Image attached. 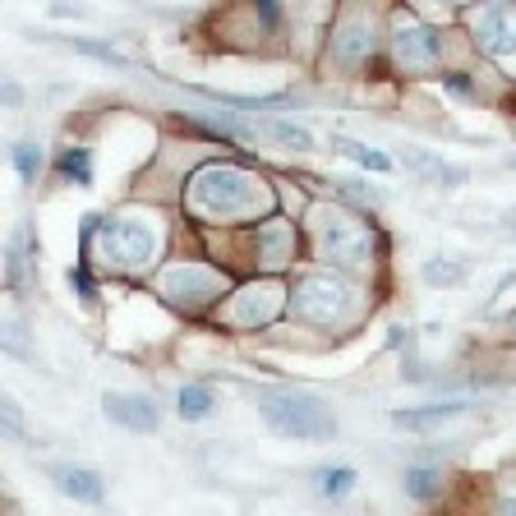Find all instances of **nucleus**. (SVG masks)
Masks as SVG:
<instances>
[{"instance_id": "30", "label": "nucleus", "mask_w": 516, "mask_h": 516, "mask_svg": "<svg viewBox=\"0 0 516 516\" xmlns=\"http://www.w3.org/2000/svg\"><path fill=\"white\" fill-rule=\"evenodd\" d=\"M507 328H511V332H516V309H511V314H507Z\"/></svg>"}, {"instance_id": "1", "label": "nucleus", "mask_w": 516, "mask_h": 516, "mask_svg": "<svg viewBox=\"0 0 516 516\" xmlns=\"http://www.w3.org/2000/svg\"><path fill=\"white\" fill-rule=\"evenodd\" d=\"M189 203L207 217H245L258 203V185L236 167H203L189 185Z\"/></svg>"}, {"instance_id": "31", "label": "nucleus", "mask_w": 516, "mask_h": 516, "mask_svg": "<svg viewBox=\"0 0 516 516\" xmlns=\"http://www.w3.org/2000/svg\"><path fill=\"white\" fill-rule=\"evenodd\" d=\"M507 167H511V171H516V153H511V157H507Z\"/></svg>"}, {"instance_id": "25", "label": "nucleus", "mask_w": 516, "mask_h": 516, "mask_svg": "<svg viewBox=\"0 0 516 516\" xmlns=\"http://www.w3.org/2000/svg\"><path fill=\"white\" fill-rule=\"evenodd\" d=\"M69 286L79 290L84 300H93V290H97V286H93V272H88L84 263H74V268H69Z\"/></svg>"}, {"instance_id": "23", "label": "nucleus", "mask_w": 516, "mask_h": 516, "mask_svg": "<svg viewBox=\"0 0 516 516\" xmlns=\"http://www.w3.org/2000/svg\"><path fill=\"white\" fill-rule=\"evenodd\" d=\"M0 420H5V438L24 442V415H19V406L10 397H5V406H0Z\"/></svg>"}, {"instance_id": "29", "label": "nucleus", "mask_w": 516, "mask_h": 516, "mask_svg": "<svg viewBox=\"0 0 516 516\" xmlns=\"http://www.w3.org/2000/svg\"><path fill=\"white\" fill-rule=\"evenodd\" d=\"M507 227H511V231H516V207H511V212H507Z\"/></svg>"}, {"instance_id": "9", "label": "nucleus", "mask_w": 516, "mask_h": 516, "mask_svg": "<svg viewBox=\"0 0 516 516\" xmlns=\"http://www.w3.org/2000/svg\"><path fill=\"white\" fill-rule=\"evenodd\" d=\"M28 268H33V231L19 221L10 236V249H5V281L15 295H28Z\"/></svg>"}, {"instance_id": "24", "label": "nucleus", "mask_w": 516, "mask_h": 516, "mask_svg": "<svg viewBox=\"0 0 516 516\" xmlns=\"http://www.w3.org/2000/svg\"><path fill=\"white\" fill-rule=\"evenodd\" d=\"M65 46H74V51H84V56H97V60H111V65H125L111 46H102V42H79V37H69Z\"/></svg>"}, {"instance_id": "27", "label": "nucleus", "mask_w": 516, "mask_h": 516, "mask_svg": "<svg viewBox=\"0 0 516 516\" xmlns=\"http://www.w3.org/2000/svg\"><path fill=\"white\" fill-rule=\"evenodd\" d=\"M258 19H263V24H268V28H272V24H277V19H281V10H277V5H272V0H263V5H258Z\"/></svg>"}, {"instance_id": "4", "label": "nucleus", "mask_w": 516, "mask_h": 516, "mask_svg": "<svg viewBox=\"0 0 516 516\" xmlns=\"http://www.w3.org/2000/svg\"><path fill=\"white\" fill-rule=\"evenodd\" d=\"M341 309H346V286L332 277H305L295 290V314L309 323H332Z\"/></svg>"}, {"instance_id": "3", "label": "nucleus", "mask_w": 516, "mask_h": 516, "mask_svg": "<svg viewBox=\"0 0 516 516\" xmlns=\"http://www.w3.org/2000/svg\"><path fill=\"white\" fill-rule=\"evenodd\" d=\"M102 240H106V258L120 268H143L157 249V236L143 221H102Z\"/></svg>"}, {"instance_id": "19", "label": "nucleus", "mask_w": 516, "mask_h": 516, "mask_svg": "<svg viewBox=\"0 0 516 516\" xmlns=\"http://www.w3.org/2000/svg\"><path fill=\"white\" fill-rule=\"evenodd\" d=\"M332 147H337V153H346L350 162L369 167V171H388V167H392V157L374 153V147H364V143H355V138H332Z\"/></svg>"}, {"instance_id": "2", "label": "nucleus", "mask_w": 516, "mask_h": 516, "mask_svg": "<svg viewBox=\"0 0 516 516\" xmlns=\"http://www.w3.org/2000/svg\"><path fill=\"white\" fill-rule=\"evenodd\" d=\"M258 410H263V420H268L277 433H286V438H305V442H328V438H337V415H332L323 401H314V397L281 392V397H263Z\"/></svg>"}, {"instance_id": "22", "label": "nucleus", "mask_w": 516, "mask_h": 516, "mask_svg": "<svg viewBox=\"0 0 516 516\" xmlns=\"http://www.w3.org/2000/svg\"><path fill=\"white\" fill-rule=\"evenodd\" d=\"M406 493H410V498H433V493H438V475L424 470V466H415V470L406 475Z\"/></svg>"}, {"instance_id": "16", "label": "nucleus", "mask_w": 516, "mask_h": 516, "mask_svg": "<svg viewBox=\"0 0 516 516\" xmlns=\"http://www.w3.org/2000/svg\"><path fill=\"white\" fill-rule=\"evenodd\" d=\"M212 392L203 388V383H189V388H180V401H176V410H180V420H207L212 415Z\"/></svg>"}, {"instance_id": "12", "label": "nucleus", "mask_w": 516, "mask_h": 516, "mask_svg": "<svg viewBox=\"0 0 516 516\" xmlns=\"http://www.w3.org/2000/svg\"><path fill=\"white\" fill-rule=\"evenodd\" d=\"M466 410H470V401H438V406H420V410H397L392 424H397V429H415V433H424V429L448 424V420H457V415H466Z\"/></svg>"}, {"instance_id": "15", "label": "nucleus", "mask_w": 516, "mask_h": 516, "mask_svg": "<svg viewBox=\"0 0 516 516\" xmlns=\"http://www.w3.org/2000/svg\"><path fill=\"white\" fill-rule=\"evenodd\" d=\"M254 125V138H272V143H281V147H314V138H309V129H300V125H290V120H272V116H263V120H249Z\"/></svg>"}, {"instance_id": "14", "label": "nucleus", "mask_w": 516, "mask_h": 516, "mask_svg": "<svg viewBox=\"0 0 516 516\" xmlns=\"http://www.w3.org/2000/svg\"><path fill=\"white\" fill-rule=\"evenodd\" d=\"M162 290H171L176 300H189V290H194V300H203V295L217 290V277L203 272V268H171V272L162 277Z\"/></svg>"}, {"instance_id": "6", "label": "nucleus", "mask_w": 516, "mask_h": 516, "mask_svg": "<svg viewBox=\"0 0 516 516\" xmlns=\"http://www.w3.org/2000/svg\"><path fill=\"white\" fill-rule=\"evenodd\" d=\"M319 245H323V254H328V258L359 263V258L369 254V231L359 227L355 217H341V212H332V217L323 221V231H319Z\"/></svg>"}, {"instance_id": "10", "label": "nucleus", "mask_w": 516, "mask_h": 516, "mask_svg": "<svg viewBox=\"0 0 516 516\" xmlns=\"http://www.w3.org/2000/svg\"><path fill=\"white\" fill-rule=\"evenodd\" d=\"M51 480H56V489H60L65 498H74V502H102V498H106L102 475H93V470H84V466H56Z\"/></svg>"}, {"instance_id": "11", "label": "nucleus", "mask_w": 516, "mask_h": 516, "mask_svg": "<svg viewBox=\"0 0 516 516\" xmlns=\"http://www.w3.org/2000/svg\"><path fill=\"white\" fill-rule=\"evenodd\" d=\"M401 162L415 176L433 180V185H461L466 180V167H452L448 157H433V153H424V147H401Z\"/></svg>"}, {"instance_id": "18", "label": "nucleus", "mask_w": 516, "mask_h": 516, "mask_svg": "<svg viewBox=\"0 0 516 516\" xmlns=\"http://www.w3.org/2000/svg\"><path fill=\"white\" fill-rule=\"evenodd\" d=\"M461 277H466V263L461 258H442V254L438 258H424V281L429 286H457Z\"/></svg>"}, {"instance_id": "8", "label": "nucleus", "mask_w": 516, "mask_h": 516, "mask_svg": "<svg viewBox=\"0 0 516 516\" xmlns=\"http://www.w3.org/2000/svg\"><path fill=\"white\" fill-rule=\"evenodd\" d=\"M102 415L129 433H153L157 429V406L153 401H143V397H125V392H106L102 397Z\"/></svg>"}, {"instance_id": "21", "label": "nucleus", "mask_w": 516, "mask_h": 516, "mask_svg": "<svg viewBox=\"0 0 516 516\" xmlns=\"http://www.w3.org/2000/svg\"><path fill=\"white\" fill-rule=\"evenodd\" d=\"M350 489H355V470H350V466L323 470V493H328V498H346Z\"/></svg>"}, {"instance_id": "5", "label": "nucleus", "mask_w": 516, "mask_h": 516, "mask_svg": "<svg viewBox=\"0 0 516 516\" xmlns=\"http://www.w3.org/2000/svg\"><path fill=\"white\" fill-rule=\"evenodd\" d=\"M475 42L484 56H511L516 51V5L475 10Z\"/></svg>"}, {"instance_id": "20", "label": "nucleus", "mask_w": 516, "mask_h": 516, "mask_svg": "<svg viewBox=\"0 0 516 516\" xmlns=\"http://www.w3.org/2000/svg\"><path fill=\"white\" fill-rule=\"evenodd\" d=\"M15 167H19V176L24 180H37V171H42V147L37 143H15Z\"/></svg>"}, {"instance_id": "13", "label": "nucleus", "mask_w": 516, "mask_h": 516, "mask_svg": "<svg viewBox=\"0 0 516 516\" xmlns=\"http://www.w3.org/2000/svg\"><path fill=\"white\" fill-rule=\"evenodd\" d=\"M369 51H374V28H364V24H350V28H341L332 37V60L341 69H355Z\"/></svg>"}, {"instance_id": "28", "label": "nucleus", "mask_w": 516, "mask_h": 516, "mask_svg": "<svg viewBox=\"0 0 516 516\" xmlns=\"http://www.w3.org/2000/svg\"><path fill=\"white\" fill-rule=\"evenodd\" d=\"M502 516H516V498H502Z\"/></svg>"}, {"instance_id": "26", "label": "nucleus", "mask_w": 516, "mask_h": 516, "mask_svg": "<svg viewBox=\"0 0 516 516\" xmlns=\"http://www.w3.org/2000/svg\"><path fill=\"white\" fill-rule=\"evenodd\" d=\"M341 194H350V198H359V203H369V207H374V203H383V194L379 189H369V185H341Z\"/></svg>"}, {"instance_id": "17", "label": "nucleus", "mask_w": 516, "mask_h": 516, "mask_svg": "<svg viewBox=\"0 0 516 516\" xmlns=\"http://www.w3.org/2000/svg\"><path fill=\"white\" fill-rule=\"evenodd\" d=\"M56 171H60L65 180H74V185H88V180H93V157H88V147H69V153H60Z\"/></svg>"}, {"instance_id": "7", "label": "nucleus", "mask_w": 516, "mask_h": 516, "mask_svg": "<svg viewBox=\"0 0 516 516\" xmlns=\"http://www.w3.org/2000/svg\"><path fill=\"white\" fill-rule=\"evenodd\" d=\"M392 56H397V65H401L406 74H424V69L438 65V37H433L429 28L410 24V28H401V33L392 37Z\"/></svg>"}]
</instances>
